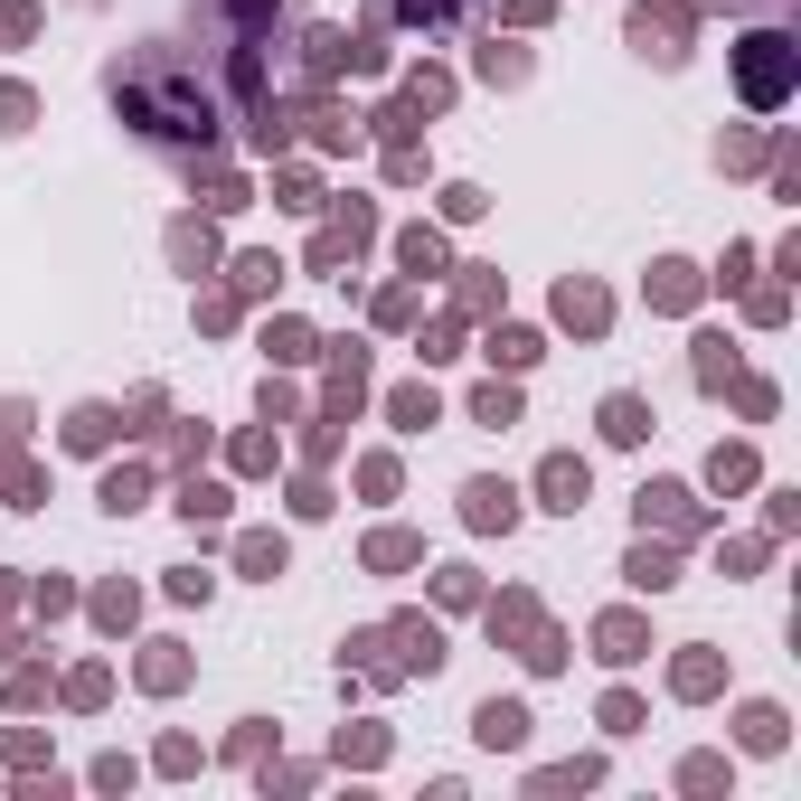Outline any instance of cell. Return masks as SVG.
Listing matches in <instances>:
<instances>
[{
    "instance_id": "5",
    "label": "cell",
    "mask_w": 801,
    "mask_h": 801,
    "mask_svg": "<svg viewBox=\"0 0 801 801\" xmlns=\"http://www.w3.org/2000/svg\"><path fill=\"white\" fill-rule=\"evenodd\" d=\"M472 726H481V745H518V735H528V708H510V698H491V708H481Z\"/></svg>"
},
{
    "instance_id": "11",
    "label": "cell",
    "mask_w": 801,
    "mask_h": 801,
    "mask_svg": "<svg viewBox=\"0 0 801 801\" xmlns=\"http://www.w3.org/2000/svg\"><path fill=\"white\" fill-rule=\"evenodd\" d=\"M179 510H189V518H217V510H227V491H217V481H189V491H179Z\"/></svg>"
},
{
    "instance_id": "1",
    "label": "cell",
    "mask_w": 801,
    "mask_h": 801,
    "mask_svg": "<svg viewBox=\"0 0 801 801\" xmlns=\"http://www.w3.org/2000/svg\"><path fill=\"white\" fill-rule=\"evenodd\" d=\"M783 86H792L783 38H745V95H754V105H783Z\"/></svg>"
},
{
    "instance_id": "2",
    "label": "cell",
    "mask_w": 801,
    "mask_h": 801,
    "mask_svg": "<svg viewBox=\"0 0 801 801\" xmlns=\"http://www.w3.org/2000/svg\"><path fill=\"white\" fill-rule=\"evenodd\" d=\"M632 38L651 57H679V38H689V10H679V0H641L632 10Z\"/></svg>"
},
{
    "instance_id": "3",
    "label": "cell",
    "mask_w": 801,
    "mask_h": 801,
    "mask_svg": "<svg viewBox=\"0 0 801 801\" xmlns=\"http://www.w3.org/2000/svg\"><path fill=\"white\" fill-rule=\"evenodd\" d=\"M537 491H547V510H585V463H575V453H556V463L537 472Z\"/></svg>"
},
{
    "instance_id": "6",
    "label": "cell",
    "mask_w": 801,
    "mask_h": 801,
    "mask_svg": "<svg viewBox=\"0 0 801 801\" xmlns=\"http://www.w3.org/2000/svg\"><path fill=\"white\" fill-rule=\"evenodd\" d=\"M463 0H377V19H406V29H444Z\"/></svg>"
},
{
    "instance_id": "4",
    "label": "cell",
    "mask_w": 801,
    "mask_h": 801,
    "mask_svg": "<svg viewBox=\"0 0 801 801\" xmlns=\"http://www.w3.org/2000/svg\"><path fill=\"white\" fill-rule=\"evenodd\" d=\"M472 528H510V518H518V491H510V481H472Z\"/></svg>"
},
{
    "instance_id": "8",
    "label": "cell",
    "mask_w": 801,
    "mask_h": 801,
    "mask_svg": "<svg viewBox=\"0 0 801 801\" xmlns=\"http://www.w3.org/2000/svg\"><path fill=\"white\" fill-rule=\"evenodd\" d=\"M556 312H566L575 330H604V293H594V284H566V293H556Z\"/></svg>"
},
{
    "instance_id": "9",
    "label": "cell",
    "mask_w": 801,
    "mask_h": 801,
    "mask_svg": "<svg viewBox=\"0 0 801 801\" xmlns=\"http://www.w3.org/2000/svg\"><path fill=\"white\" fill-rule=\"evenodd\" d=\"M604 434H613V444H641V434H651V415H641V396H613V406H604Z\"/></svg>"
},
{
    "instance_id": "14",
    "label": "cell",
    "mask_w": 801,
    "mask_h": 801,
    "mask_svg": "<svg viewBox=\"0 0 801 801\" xmlns=\"http://www.w3.org/2000/svg\"><path fill=\"white\" fill-rule=\"evenodd\" d=\"M19 123H29V95H19V86H0V132H19Z\"/></svg>"
},
{
    "instance_id": "7",
    "label": "cell",
    "mask_w": 801,
    "mask_h": 801,
    "mask_svg": "<svg viewBox=\"0 0 801 801\" xmlns=\"http://www.w3.org/2000/svg\"><path fill=\"white\" fill-rule=\"evenodd\" d=\"M67 444H76V453H105V444H113V406H76Z\"/></svg>"
},
{
    "instance_id": "10",
    "label": "cell",
    "mask_w": 801,
    "mask_h": 801,
    "mask_svg": "<svg viewBox=\"0 0 801 801\" xmlns=\"http://www.w3.org/2000/svg\"><path fill=\"white\" fill-rule=\"evenodd\" d=\"M491 358H500V368H528L537 339H528V330H500V339H491Z\"/></svg>"
},
{
    "instance_id": "13",
    "label": "cell",
    "mask_w": 801,
    "mask_h": 801,
    "mask_svg": "<svg viewBox=\"0 0 801 801\" xmlns=\"http://www.w3.org/2000/svg\"><path fill=\"white\" fill-rule=\"evenodd\" d=\"M472 415H481V425H510V415H518V396H510V387H481V406H472Z\"/></svg>"
},
{
    "instance_id": "12",
    "label": "cell",
    "mask_w": 801,
    "mask_h": 801,
    "mask_svg": "<svg viewBox=\"0 0 801 801\" xmlns=\"http://www.w3.org/2000/svg\"><path fill=\"white\" fill-rule=\"evenodd\" d=\"M105 510H142V472H113L105 481Z\"/></svg>"
}]
</instances>
